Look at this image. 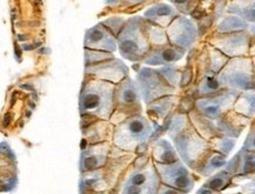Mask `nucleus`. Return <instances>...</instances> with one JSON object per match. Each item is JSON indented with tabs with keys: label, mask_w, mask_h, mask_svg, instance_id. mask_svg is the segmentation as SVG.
I'll use <instances>...</instances> for the list:
<instances>
[{
	"label": "nucleus",
	"mask_w": 255,
	"mask_h": 194,
	"mask_svg": "<svg viewBox=\"0 0 255 194\" xmlns=\"http://www.w3.org/2000/svg\"><path fill=\"white\" fill-rule=\"evenodd\" d=\"M208 42L217 47L219 51L226 54L228 58L248 57L251 51V34L247 31L230 32V33H220L215 32Z\"/></svg>",
	"instance_id": "9d476101"
},
{
	"label": "nucleus",
	"mask_w": 255,
	"mask_h": 194,
	"mask_svg": "<svg viewBox=\"0 0 255 194\" xmlns=\"http://www.w3.org/2000/svg\"><path fill=\"white\" fill-rule=\"evenodd\" d=\"M116 84L94 78L85 81L79 94V111L83 117L109 120L114 111Z\"/></svg>",
	"instance_id": "f03ea898"
},
{
	"label": "nucleus",
	"mask_w": 255,
	"mask_h": 194,
	"mask_svg": "<svg viewBox=\"0 0 255 194\" xmlns=\"http://www.w3.org/2000/svg\"><path fill=\"white\" fill-rule=\"evenodd\" d=\"M225 88L219 80L218 74H206L204 77L197 80V90H195V94L198 97H202V95H207L215 93V92Z\"/></svg>",
	"instance_id": "cd10ccee"
},
{
	"label": "nucleus",
	"mask_w": 255,
	"mask_h": 194,
	"mask_svg": "<svg viewBox=\"0 0 255 194\" xmlns=\"http://www.w3.org/2000/svg\"><path fill=\"white\" fill-rule=\"evenodd\" d=\"M159 187H161V179L155 164L147 161L146 165L135 167L128 174L122 192L128 194H153L159 193Z\"/></svg>",
	"instance_id": "0eeeda50"
},
{
	"label": "nucleus",
	"mask_w": 255,
	"mask_h": 194,
	"mask_svg": "<svg viewBox=\"0 0 255 194\" xmlns=\"http://www.w3.org/2000/svg\"><path fill=\"white\" fill-rule=\"evenodd\" d=\"M235 140L237 139H234V138L227 137L225 134H220V136L212 138L209 140V146H211L212 150L218 151V152L228 157L235 147V143H237Z\"/></svg>",
	"instance_id": "c85d7f7f"
},
{
	"label": "nucleus",
	"mask_w": 255,
	"mask_h": 194,
	"mask_svg": "<svg viewBox=\"0 0 255 194\" xmlns=\"http://www.w3.org/2000/svg\"><path fill=\"white\" fill-rule=\"evenodd\" d=\"M85 73L91 77L111 81L113 84H119L128 77V67L119 59L112 58L97 64L87 65L85 66Z\"/></svg>",
	"instance_id": "f8f14e48"
},
{
	"label": "nucleus",
	"mask_w": 255,
	"mask_h": 194,
	"mask_svg": "<svg viewBox=\"0 0 255 194\" xmlns=\"http://www.w3.org/2000/svg\"><path fill=\"white\" fill-rule=\"evenodd\" d=\"M179 14L180 12L176 9L175 6L160 2V4H156L147 9L143 15L147 20L166 28L173 21V19L178 17Z\"/></svg>",
	"instance_id": "6ab92c4d"
},
{
	"label": "nucleus",
	"mask_w": 255,
	"mask_h": 194,
	"mask_svg": "<svg viewBox=\"0 0 255 194\" xmlns=\"http://www.w3.org/2000/svg\"><path fill=\"white\" fill-rule=\"evenodd\" d=\"M118 48L120 54L129 61L145 60L151 52L147 24L142 18L133 17L118 34Z\"/></svg>",
	"instance_id": "7ed1b4c3"
},
{
	"label": "nucleus",
	"mask_w": 255,
	"mask_h": 194,
	"mask_svg": "<svg viewBox=\"0 0 255 194\" xmlns=\"http://www.w3.org/2000/svg\"><path fill=\"white\" fill-rule=\"evenodd\" d=\"M248 32H250V34H251V51H250V54H251V57H253V55H255V24L250 25Z\"/></svg>",
	"instance_id": "e433bc0d"
},
{
	"label": "nucleus",
	"mask_w": 255,
	"mask_h": 194,
	"mask_svg": "<svg viewBox=\"0 0 255 194\" xmlns=\"http://www.w3.org/2000/svg\"><path fill=\"white\" fill-rule=\"evenodd\" d=\"M238 174H253L255 173V152L248 151L243 146L240 151Z\"/></svg>",
	"instance_id": "c756f323"
},
{
	"label": "nucleus",
	"mask_w": 255,
	"mask_h": 194,
	"mask_svg": "<svg viewBox=\"0 0 255 194\" xmlns=\"http://www.w3.org/2000/svg\"><path fill=\"white\" fill-rule=\"evenodd\" d=\"M233 174L228 172L225 169H221L207 178L204 186L207 187L212 192H222L232 185Z\"/></svg>",
	"instance_id": "393cba45"
},
{
	"label": "nucleus",
	"mask_w": 255,
	"mask_h": 194,
	"mask_svg": "<svg viewBox=\"0 0 255 194\" xmlns=\"http://www.w3.org/2000/svg\"><path fill=\"white\" fill-rule=\"evenodd\" d=\"M185 50L176 47L169 42V44L159 46V47H156V50L149 52V55H147L145 59V64L149 65V66L173 65L181 60L185 57Z\"/></svg>",
	"instance_id": "f3484780"
},
{
	"label": "nucleus",
	"mask_w": 255,
	"mask_h": 194,
	"mask_svg": "<svg viewBox=\"0 0 255 194\" xmlns=\"http://www.w3.org/2000/svg\"><path fill=\"white\" fill-rule=\"evenodd\" d=\"M252 60H253V66H254V72H255V55L252 57Z\"/></svg>",
	"instance_id": "ea45409f"
},
{
	"label": "nucleus",
	"mask_w": 255,
	"mask_h": 194,
	"mask_svg": "<svg viewBox=\"0 0 255 194\" xmlns=\"http://www.w3.org/2000/svg\"><path fill=\"white\" fill-rule=\"evenodd\" d=\"M239 93L240 92L222 88L215 93L198 97L195 99L194 108H197L201 114H204L209 119L217 120L222 114L233 108Z\"/></svg>",
	"instance_id": "6e6552de"
},
{
	"label": "nucleus",
	"mask_w": 255,
	"mask_h": 194,
	"mask_svg": "<svg viewBox=\"0 0 255 194\" xmlns=\"http://www.w3.org/2000/svg\"><path fill=\"white\" fill-rule=\"evenodd\" d=\"M243 146L248 151H253V152H255V117L251 120L250 131H248V134L246 139H245Z\"/></svg>",
	"instance_id": "f704fd0d"
},
{
	"label": "nucleus",
	"mask_w": 255,
	"mask_h": 194,
	"mask_svg": "<svg viewBox=\"0 0 255 194\" xmlns=\"http://www.w3.org/2000/svg\"><path fill=\"white\" fill-rule=\"evenodd\" d=\"M139 87L138 84L133 83L130 78H125L122 83H119V88L116 91V103L119 107H133L139 104Z\"/></svg>",
	"instance_id": "a211bd4d"
},
{
	"label": "nucleus",
	"mask_w": 255,
	"mask_h": 194,
	"mask_svg": "<svg viewBox=\"0 0 255 194\" xmlns=\"http://www.w3.org/2000/svg\"><path fill=\"white\" fill-rule=\"evenodd\" d=\"M84 45L85 48L106 52H114L118 48V41L114 33L105 26L104 22L86 29Z\"/></svg>",
	"instance_id": "ddd939ff"
},
{
	"label": "nucleus",
	"mask_w": 255,
	"mask_h": 194,
	"mask_svg": "<svg viewBox=\"0 0 255 194\" xmlns=\"http://www.w3.org/2000/svg\"><path fill=\"white\" fill-rule=\"evenodd\" d=\"M206 1H208V0H206Z\"/></svg>",
	"instance_id": "a19ab883"
},
{
	"label": "nucleus",
	"mask_w": 255,
	"mask_h": 194,
	"mask_svg": "<svg viewBox=\"0 0 255 194\" xmlns=\"http://www.w3.org/2000/svg\"><path fill=\"white\" fill-rule=\"evenodd\" d=\"M230 58L219 51L213 45L206 44L204 51L198 58V74L197 80L206 74H219Z\"/></svg>",
	"instance_id": "4468645a"
},
{
	"label": "nucleus",
	"mask_w": 255,
	"mask_h": 194,
	"mask_svg": "<svg viewBox=\"0 0 255 194\" xmlns=\"http://www.w3.org/2000/svg\"><path fill=\"white\" fill-rule=\"evenodd\" d=\"M153 126L147 118L133 114L117 125L113 136L114 145L120 150L133 151L145 144L153 136Z\"/></svg>",
	"instance_id": "20e7f679"
},
{
	"label": "nucleus",
	"mask_w": 255,
	"mask_h": 194,
	"mask_svg": "<svg viewBox=\"0 0 255 194\" xmlns=\"http://www.w3.org/2000/svg\"><path fill=\"white\" fill-rule=\"evenodd\" d=\"M136 84L146 105L165 95L175 94L176 92V88L166 80L161 72L148 67H143L136 74Z\"/></svg>",
	"instance_id": "423d86ee"
},
{
	"label": "nucleus",
	"mask_w": 255,
	"mask_h": 194,
	"mask_svg": "<svg viewBox=\"0 0 255 194\" xmlns=\"http://www.w3.org/2000/svg\"><path fill=\"white\" fill-rule=\"evenodd\" d=\"M180 13L189 14L197 9L198 0H169Z\"/></svg>",
	"instance_id": "72a5a7b5"
},
{
	"label": "nucleus",
	"mask_w": 255,
	"mask_h": 194,
	"mask_svg": "<svg viewBox=\"0 0 255 194\" xmlns=\"http://www.w3.org/2000/svg\"><path fill=\"white\" fill-rule=\"evenodd\" d=\"M110 147L106 143L92 145L88 149H84L80 154L79 170L81 173L96 172L106 164L109 158Z\"/></svg>",
	"instance_id": "2eb2a0df"
},
{
	"label": "nucleus",
	"mask_w": 255,
	"mask_h": 194,
	"mask_svg": "<svg viewBox=\"0 0 255 194\" xmlns=\"http://www.w3.org/2000/svg\"><path fill=\"white\" fill-rule=\"evenodd\" d=\"M114 58L112 52L106 51H97L91 50V48H85V66L87 65L97 64V62H101L109 59Z\"/></svg>",
	"instance_id": "473e14b6"
},
{
	"label": "nucleus",
	"mask_w": 255,
	"mask_h": 194,
	"mask_svg": "<svg viewBox=\"0 0 255 194\" xmlns=\"http://www.w3.org/2000/svg\"><path fill=\"white\" fill-rule=\"evenodd\" d=\"M168 40L172 45L182 48L186 52L191 50L199 38V28L192 19L179 14L166 27Z\"/></svg>",
	"instance_id": "9b49d317"
},
{
	"label": "nucleus",
	"mask_w": 255,
	"mask_h": 194,
	"mask_svg": "<svg viewBox=\"0 0 255 194\" xmlns=\"http://www.w3.org/2000/svg\"><path fill=\"white\" fill-rule=\"evenodd\" d=\"M118 1H119V0H106V4L113 5V4H117Z\"/></svg>",
	"instance_id": "58836bf2"
},
{
	"label": "nucleus",
	"mask_w": 255,
	"mask_h": 194,
	"mask_svg": "<svg viewBox=\"0 0 255 194\" xmlns=\"http://www.w3.org/2000/svg\"><path fill=\"white\" fill-rule=\"evenodd\" d=\"M233 110L250 119H253L255 117V91L240 92L234 103Z\"/></svg>",
	"instance_id": "b1692460"
},
{
	"label": "nucleus",
	"mask_w": 255,
	"mask_h": 194,
	"mask_svg": "<svg viewBox=\"0 0 255 194\" xmlns=\"http://www.w3.org/2000/svg\"><path fill=\"white\" fill-rule=\"evenodd\" d=\"M231 186L240 189L241 193H255V173L237 174L233 177Z\"/></svg>",
	"instance_id": "7c9ffc66"
},
{
	"label": "nucleus",
	"mask_w": 255,
	"mask_h": 194,
	"mask_svg": "<svg viewBox=\"0 0 255 194\" xmlns=\"http://www.w3.org/2000/svg\"><path fill=\"white\" fill-rule=\"evenodd\" d=\"M176 99H178V98H176L175 94H169L152 101L151 104H148L149 114H152V116L155 118V120L163 119V118L168 116L169 111L172 110L173 105H174Z\"/></svg>",
	"instance_id": "a878e982"
},
{
	"label": "nucleus",
	"mask_w": 255,
	"mask_h": 194,
	"mask_svg": "<svg viewBox=\"0 0 255 194\" xmlns=\"http://www.w3.org/2000/svg\"><path fill=\"white\" fill-rule=\"evenodd\" d=\"M188 117L191 119L192 124L194 125V127L197 128V131L201 134L205 139L208 141L212 139V138L220 136L222 134L219 128L215 124V120L209 119V118L205 117L204 114H201L197 108H193L192 111L188 112Z\"/></svg>",
	"instance_id": "aec40b11"
},
{
	"label": "nucleus",
	"mask_w": 255,
	"mask_h": 194,
	"mask_svg": "<svg viewBox=\"0 0 255 194\" xmlns=\"http://www.w3.org/2000/svg\"><path fill=\"white\" fill-rule=\"evenodd\" d=\"M153 159L155 163L171 164L179 160V153L173 145L166 139H160L153 147Z\"/></svg>",
	"instance_id": "412c9836"
},
{
	"label": "nucleus",
	"mask_w": 255,
	"mask_h": 194,
	"mask_svg": "<svg viewBox=\"0 0 255 194\" xmlns=\"http://www.w3.org/2000/svg\"><path fill=\"white\" fill-rule=\"evenodd\" d=\"M227 12L239 15L248 24H255V0H232L227 5Z\"/></svg>",
	"instance_id": "4be33fe9"
},
{
	"label": "nucleus",
	"mask_w": 255,
	"mask_h": 194,
	"mask_svg": "<svg viewBox=\"0 0 255 194\" xmlns=\"http://www.w3.org/2000/svg\"><path fill=\"white\" fill-rule=\"evenodd\" d=\"M154 164L163 185L179 190L182 193H189L194 189V176L189 171L191 169L181 159L171 164Z\"/></svg>",
	"instance_id": "1a4fd4ad"
},
{
	"label": "nucleus",
	"mask_w": 255,
	"mask_h": 194,
	"mask_svg": "<svg viewBox=\"0 0 255 194\" xmlns=\"http://www.w3.org/2000/svg\"><path fill=\"white\" fill-rule=\"evenodd\" d=\"M126 1L130 5H136V4H141V2L146 1V0H126Z\"/></svg>",
	"instance_id": "4c0bfd02"
},
{
	"label": "nucleus",
	"mask_w": 255,
	"mask_h": 194,
	"mask_svg": "<svg viewBox=\"0 0 255 194\" xmlns=\"http://www.w3.org/2000/svg\"><path fill=\"white\" fill-rule=\"evenodd\" d=\"M248 22L245 19L240 18L239 15L230 14L224 17L217 26V32L220 33H230V32H239L247 31L250 28Z\"/></svg>",
	"instance_id": "bb28decb"
},
{
	"label": "nucleus",
	"mask_w": 255,
	"mask_h": 194,
	"mask_svg": "<svg viewBox=\"0 0 255 194\" xmlns=\"http://www.w3.org/2000/svg\"><path fill=\"white\" fill-rule=\"evenodd\" d=\"M104 24L107 25V27H109L111 31L114 33V27H118V26H119V27L124 28L123 26H124V24H125V20L122 18H111V19H109V20L104 21Z\"/></svg>",
	"instance_id": "c9c22d12"
},
{
	"label": "nucleus",
	"mask_w": 255,
	"mask_h": 194,
	"mask_svg": "<svg viewBox=\"0 0 255 194\" xmlns=\"http://www.w3.org/2000/svg\"><path fill=\"white\" fill-rule=\"evenodd\" d=\"M168 136L178 151L180 159L198 173L212 149L209 141L205 139L192 124L188 113L176 112L171 118Z\"/></svg>",
	"instance_id": "f257e3e1"
},
{
	"label": "nucleus",
	"mask_w": 255,
	"mask_h": 194,
	"mask_svg": "<svg viewBox=\"0 0 255 194\" xmlns=\"http://www.w3.org/2000/svg\"><path fill=\"white\" fill-rule=\"evenodd\" d=\"M250 118L238 113L233 108L226 112L225 114L215 120V124L219 128V131L225 136L238 139L241 136L243 131L251 124Z\"/></svg>",
	"instance_id": "dca6fc26"
},
{
	"label": "nucleus",
	"mask_w": 255,
	"mask_h": 194,
	"mask_svg": "<svg viewBox=\"0 0 255 194\" xmlns=\"http://www.w3.org/2000/svg\"><path fill=\"white\" fill-rule=\"evenodd\" d=\"M161 72V74L165 77L166 80L172 85L173 87H175L176 90L181 86V78H182V70L181 67L175 66V64L173 65H165L159 70Z\"/></svg>",
	"instance_id": "2f4dec72"
},
{
	"label": "nucleus",
	"mask_w": 255,
	"mask_h": 194,
	"mask_svg": "<svg viewBox=\"0 0 255 194\" xmlns=\"http://www.w3.org/2000/svg\"><path fill=\"white\" fill-rule=\"evenodd\" d=\"M218 77L222 86L228 90L255 91V72L251 55L230 58Z\"/></svg>",
	"instance_id": "39448f33"
},
{
	"label": "nucleus",
	"mask_w": 255,
	"mask_h": 194,
	"mask_svg": "<svg viewBox=\"0 0 255 194\" xmlns=\"http://www.w3.org/2000/svg\"><path fill=\"white\" fill-rule=\"evenodd\" d=\"M227 161V156L218 152V151L212 150L211 153L208 154V157L206 158L204 164H202L201 169L199 170L198 174L200 177L208 178L209 176H212V174L217 172V171L221 170L222 167L226 166Z\"/></svg>",
	"instance_id": "5701e85b"
}]
</instances>
